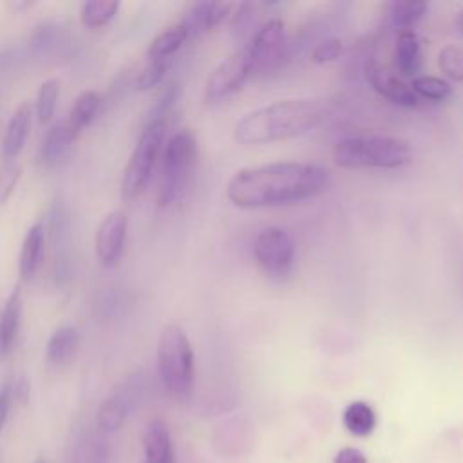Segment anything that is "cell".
<instances>
[{
  "mask_svg": "<svg viewBox=\"0 0 463 463\" xmlns=\"http://www.w3.org/2000/svg\"><path fill=\"white\" fill-rule=\"evenodd\" d=\"M33 5H34V2H27V0H24V2H20V0L7 2V7L13 9V11H24V9H29V7H33Z\"/></svg>",
  "mask_w": 463,
  "mask_h": 463,
  "instance_id": "8d00e7d4",
  "label": "cell"
},
{
  "mask_svg": "<svg viewBox=\"0 0 463 463\" xmlns=\"http://www.w3.org/2000/svg\"><path fill=\"white\" fill-rule=\"evenodd\" d=\"M327 168L302 161H277L237 170L226 183V199L239 208L291 206L329 188Z\"/></svg>",
  "mask_w": 463,
  "mask_h": 463,
  "instance_id": "6da1fadb",
  "label": "cell"
},
{
  "mask_svg": "<svg viewBox=\"0 0 463 463\" xmlns=\"http://www.w3.org/2000/svg\"><path fill=\"white\" fill-rule=\"evenodd\" d=\"M119 11L118 0H94L85 2L80 9V20L85 27L96 29L107 25Z\"/></svg>",
  "mask_w": 463,
  "mask_h": 463,
  "instance_id": "cb8c5ba5",
  "label": "cell"
},
{
  "mask_svg": "<svg viewBox=\"0 0 463 463\" xmlns=\"http://www.w3.org/2000/svg\"><path fill=\"white\" fill-rule=\"evenodd\" d=\"M367 81L371 87L389 101L400 105V107H416L418 96L414 94L411 83H405L403 78H398L396 74L389 72L385 67H382L378 61H367L365 65Z\"/></svg>",
  "mask_w": 463,
  "mask_h": 463,
  "instance_id": "30bf717a",
  "label": "cell"
},
{
  "mask_svg": "<svg viewBox=\"0 0 463 463\" xmlns=\"http://www.w3.org/2000/svg\"><path fill=\"white\" fill-rule=\"evenodd\" d=\"M456 25H458V29H459V33H463V9L459 11V14H458V20H456Z\"/></svg>",
  "mask_w": 463,
  "mask_h": 463,
  "instance_id": "74e56055",
  "label": "cell"
},
{
  "mask_svg": "<svg viewBox=\"0 0 463 463\" xmlns=\"http://www.w3.org/2000/svg\"><path fill=\"white\" fill-rule=\"evenodd\" d=\"M344 427L354 436H367L376 427V414L373 407L365 402H353L345 407L342 416Z\"/></svg>",
  "mask_w": 463,
  "mask_h": 463,
  "instance_id": "7402d4cb",
  "label": "cell"
},
{
  "mask_svg": "<svg viewBox=\"0 0 463 463\" xmlns=\"http://www.w3.org/2000/svg\"><path fill=\"white\" fill-rule=\"evenodd\" d=\"M157 367L165 389L175 398H186L194 387L192 344L177 324L163 327L157 342Z\"/></svg>",
  "mask_w": 463,
  "mask_h": 463,
  "instance_id": "277c9868",
  "label": "cell"
},
{
  "mask_svg": "<svg viewBox=\"0 0 463 463\" xmlns=\"http://www.w3.org/2000/svg\"><path fill=\"white\" fill-rule=\"evenodd\" d=\"M78 344H80V333L74 326H60L58 329L52 331V335L49 336L47 340V358L49 362L56 364V365H61V364H67L76 349H78Z\"/></svg>",
  "mask_w": 463,
  "mask_h": 463,
  "instance_id": "44dd1931",
  "label": "cell"
},
{
  "mask_svg": "<svg viewBox=\"0 0 463 463\" xmlns=\"http://www.w3.org/2000/svg\"><path fill=\"white\" fill-rule=\"evenodd\" d=\"M43 242H45V226L42 222H34L25 232V237L20 248L18 273L22 280H29L36 273L42 260V253H43Z\"/></svg>",
  "mask_w": 463,
  "mask_h": 463,
  "instance_id": "e0dca14e",
  "label": "cell"
},
{
  "mask_svg": "<svg viewBox=\"0 0 463 463\" xmlns=\"http://www.w3.org/2000/svg\"><path fill=\"white\" fill-rule=\"evenodd\" d=\"M54 24L51 22H42L40 25L34 27L33 31V36H31V45L36 49V51H42L43 47L51 45L52 38H54Z\"/></svg>",
  "mask_w": 463,
  "mask_h": 463,
  "instance_id": "836d02e7",
  "label": "cell"
},
{
  "mask_svg": "<svg viewBox=\"0 0 463 463\" xmlns=\"http://www.w3.org/2000/svg\"><path fill=\"white\" fill-rule=\"evenodd\" d=\"M145 463H175L174 443L168 427L161 420H152L143 434Z\"/></svg>",
  "mask_w": 463,
  "mask_h": 463,
  "instance_id": "5bb4252c",
  "label": "cell"
},
{
  "mask_svg": "<svg viewBox=\"0 0 463 463\" xmlns=\"http://www.w3.org/2000/svg\"><path fill=\"white\" fill-rule=\"evenodd\" d=\"M232 2H197L186 13L183 24L188 29V36L194 33H206L219 27L232 13Z\"/></svg>",
  "mask_w": 463,
  "mask_h": 463,
  "instance_id": "7c38bea8",
  "label": "cell"
},
{
  "mask_svg": "<svg viewBox=\"0 0 463 463\" xmlns=\"http://www.w3.org/2000/svg\"><path fill=\"white\" fill-rule=\"evenodd\" d=\"M20 317H22V286L16 284L9 297L5 298V304L0 313V356H5L13 351L16 333L20 327Z\"/></svg>",
  "mask_w": 463,
  "mask_h": 463,
  "instance_id": "9a60e30c",
  "label": "cell"
},
{
  "mask_svg": "<svg viewBox=\"0 0 463 463\" xmlns=\"http://www.w3.org/2000/svg\"><path fill=\"white\" fill-rule=\"evenodd\" d=\"M127 224L123 210H112L99 222L94 237V250L101 266L114 268L119 262L127 239Z\"/></svg>",
  "mask_w": 463,
  "mask_h": 463,
  "instance_id": "9c48e42d",
  "label": "cell"
},
{
  "mask_svg": "<svg viewBox=\"0 0 463 463\" xmlns=\"http://www.w3.org/2000/svg\"><path fill=\"white\" fill-rule=\"evenodd\" d=\"M188 29L183 22L174 24L166 27L163 33H159L146 49L148 61H168V58L186 42Z\"/></svg>",
  "mask_w": 463,
  "mask_h": 463,
  "instance_id": "d6986e66",
  "label": "cell"
},
{
  "mask_svg": "<svg viewBox=\"0 0 463 463\" xmlns=\"http://www.w3.org/2000/svg\"><path fill=\"white\" fill-rule=\"evenodd\" d=\"M284 45V22L280 18H271L262 24L251 40L246 43V49L253 60V69L266 67L280 56Z\"/></svg>",
  "mask_w": 463,
  "mask_h": 463,
  "instance_id": "8fae6325",
  "label": "cell"
},
{
  "mask_svg": "<svg viewBox=\"0 0 463 463\" xmlns=\"http://www.w3.org/2000/svg\"><path fill=\"white\" fill-rule=\"evenodd\" d=\"M13 383L7 382L2 389H0V432L5 425V420H7V414H9V409H11V403H13Z\"/></svg>",
  "mask_w": 463,
  "mask_h": 463,
  "instance_id": "e575fe53",
  "label": "cell"
},
{
  "mask_svg": "<svg viewBox=\"0 0 463 463\" xmlns=\"http://www.w3.org/2000/svg\"><path fill=\"white\" fill-rule=\"evenodd\" d=\"M34 463H45V461H43V459H38V461H34Z\"/></svg>",
  "mask_w": 463,
  "mask_h": 463,
  "instance_id": "f35d334b",
  "label": "cell"
},
{
  "mask_svg": "<svg viewBox=\"0 0 463 463\" xmlns=\"http://www.w3.org/2000/svg\"><path fill=\"white\" fill-rule=\"evenodd\" d=\"M58 96H60V80L49 78L40 85L38 94H36L34 109H36L38 121L42 125L49 123L52 119L54 110H56V103H58Z\"/></svg>",
  "mask_w": 463,
  "mask_h": 463,
  "instance_id": "4316f807",
  "label": "cell"
},
{
  "mask_svg": "<svg viewBox=\"0 0 463 463\" xmlns=\"http://www.w3.org/2000/svg\"><path fill=\"white\" fill-rule=\"evenodd\" d=\"M22 177V165L16 159H4L0 165V204H5L13 195Z\"/></svg>",
  "mask_w": 463,
  "mask_h": 463,
  "instance_id": "f546056e",
  "label": "cell"
},
{
  "mask_svg": "<svg viewBox=\"0 0 463 463\" xmlns=\"http://www.w3.org/2000/svg\"><path fill=\"white\" fill-rule=\"evenodd\" d=\"M31 116H33L31 105L22 103L9 118V123L5 127V134L2 139L4 159H16V156L24 148L29 134V127H31Z\"/></svg>",
  "mask_w": 463,
  "mask_h": 463,
  "instance_id": "2e32d148",
  "label": "cell"
},
{
  "mask_svg": "<svg viewBox=\"0 0 463 463\" xmlns=\"http://www.w3.org/2000/svg\"><path fill=\"white\" fill-rule=\"evenodd\" d=\"M253 259L266 279L284 282L295 268V242L284 228L268 226L253 241Z\"/></svg>",
  "mask_w": 463,
  "mask_h": 463,
  "instance_id": "52a82bcc",
  "label": "cell"
},
{
  "mask_svg": "<svg viewBox=\"0 0 463 463\" xmlns=\"http://www.w3.org/2000/svg\"><path fill=\"white\" fill-rule=\"evenodd\" d=\"M130 402L132 398L128 389H119L114 394H110L98 409V427L105 432L118 430L130 412Z\"/></svg>",
  "mask_w": 463,
  "mask_h": 463,
  "instance_id": "ac0fdd59",
  "label": "cell"
},
{
  "mask_svg": "<svg viewBox=\"0 0 463 463\" xmlns=\"http://www.w3.org/2000/svg\"><path fill=\"white\" fill-rule=\"evenodd\" d=\"M438 63L445 76L456 81H463V49L456 45H445L439 51Z\"/></svg>",
  "mask_w": 463,
  "mask_h": 463,
  "instance_id": "83f0119b",
  "label": "cell"
},
{
  "mask_svg": "<svg viewBox=\"0 0 463 463\" xmlns=\"http://www.w3.org/2000/svg\"><path fill=\"white\" fill-rule=\"evenodd\" d=\"M78 132L69 125V121L54 123L47 132L40 145V161L43 166H54L61 161L71 146L74 145Z\"/></svg>",
  "mask_w": 463,
  "mask_h": 463,
  "instance_id": "4fadbf2b",
  "label": "cell"
},
{
  "mask_svg": "<svg viewBox=\"0 0 463 463\" xmlns=\"http://www.w3.org/2000/svg\"><path fill=\"white\" fill-rule=\"evenodd\" d=\"M333 463H367L365 456L358 450V449H353V447H345L342 449L336 456H335V461Z\"/></svg>",
  "mask_w": 463,
  "mask_h": 463,
  "instance_id": "d590c367",
  "label": "cell"
},
{
  "mask_svg": "<svg viewBox=\"0 0 463 463\" xmlns=\"http://www.w3.org/2000/svg\"><path fill=\"white\" fill-rule=\"evenodd\" d=\"M427 2L423 0H405L391 4V18L402 31H411V27L421 20L427 11Z\"/></svg>",
  "mask_w": 463,
  "mask_h": 463,
  "instance_id": "d4e9b609",
  "label": "cell"
},
{
  "mask_svg": "<svg viewBox=\"0 0 463 463\" xmlns=\"http://www.w3.org/2000/svg\"><path fill=\"white\" fill-rule=\"evenodd\" d=\"M166 69H168V61H165V60L163 61H148L136 76V89L146 90V89L156 87L163 80Z\"/></svg>",
  "mask_w": 463,
  "mask_h": 463,
  "instance_id": "1f68e13d",
  "label": "cell"
},
{
  "mask_svg": "<svg viewBox=\"0 0 463 463\" xmlns=\"http://www.w3.org/2000/svg\"><path fill=\"white\" fill-rule=\"evenodd\" d=\"M197 159V141L190 130L175 132L165 145L157 203L168 206L186 190Z\"/></svg>",
  "mask_w": 463,
  "mask_h": 463,
  "instance_id": "5b68a950",
  "label": "cell"
},
{
  "mask_svg": "<svg viewBox=\"0 0 463 463\" xmlns=\"http://www.w3.org/2000/svg\"><path fill=\"white\" fill-rule=\"evenodd\" d=\"M253 71V60L244 47L224 58L208 76L204 87V101L219 103L239 92Z\"/></svg>",
  "mask_w": 463,
  "mask_h": 463,
  "instance_id": "ba28073f",
  "label": "cell"
},
{
  "mask_svg": "<svg viewBox=\"0 0 463 463\" xmlns=\"http://www.w3.org/2000/svg\"><path fill=\"white\" fill-rule=\"evenodd\" d=\"M344 51V45L338 38H326L324 42H320L313 52H311V60L315 63H329V61H335Z\"/></svg>",
  "mask_w": 463,
  "mask_h": 463,
  "instance_id": "d6a6232c",
  "label": "cell"
},
{
  "mask_svg": "<svg viewBox=\"0 0 463 463\" xmlns=\"http://www.w3.org/2000/svg\"><path fill=\"white\" fill-rule=\"evenodd\" d=\"M327 109L318 99H280L248 112L233 130L242 145H266L298 137L326 119Z\"/></svg>",
  "mask_w": 463,
  "mask_h": 463,
  "instance_id": "7a4b0ae2",
  "label": "cell"
},
{
  "mask_svg": "<svg viewBox=\"0 0 463 463\" xmlns=\"http://www.w3.org/2000/svg\"><path fill=\"white\" fill-rule=\"evenodd\" d=\"M165 130H166V121L163 119L145 125L143 132L139 134L134 145L130 159L123 170L121 188H119L123 199L132 201L143 192L145 184L152 175L157 156L161 152Z\"/></svg>",
  "mask_w": 463,
  "mask_h": 463,
  "instance_id": "8992f818",
  "label": "cell"
},
{
  "mask_svg": "<svg viewBox=\"0 0 463 463\" xmlns=\"http://www.w3.org/2000/svg\"><path fill=\"white\" fill-rule=\"evenodd\" d=\"M71 463H109V454L98 439H87L74 450Z\"/></svg>",
  "mask_w": 463,
  "mask_h": 463,
  "instance_id": "4dcf8cb0",
  "label": "cell"
},
{
  "mask_svg": "<svg viewBox=\"0 0 463 463\" xmlns=\"http://www.w3.org/2000/svg\"><path fill=\"white\" fill-rule=\"evenodd\" d=\"M411 87L416 96H421L430 101H445L452 94V87L447 80H441L438 76H429V74L412 78Z\"/></svg>",
  "mask_w": 463,
  "mask_h": 463,
  "instance_id": "484cf974",
  "label": "cell"
},
{
  "mask_svg": "<svg viewBox=\"0 0 463 463\" xmlns=\"http://www.w3.org/2000/svg\"><path fill=\"white\" fill-rule=\"evenodd\" d=\"M396 67L403 78H416L420 71V42L416 33L411 31H400L394 49Z\"/></svg>",
  "mask_w": 463,
  "mask_h": 463,
  "instance_id": "ffe728a7",
  "label": "cell"
},
{
  "mask_svg": "<svg viewBox=\"0 0 463 463\" xmlns=\"http://www.w3.org/2000/svg\"><path fill=\"white\" fill-rule=\"evenodd\" d=\"M179 92H181V89H179V85L174 81V83H170V85H166V89L157 96V99H156V103L152 105V109L148 110V114H146V123H152V121H166V116H168V112L172 110V107L175 105V101H177V98H179ZM145 123V125H146Z\"/></svg>",
  "mask_w": 463,
  "mask_h": 463,
  "instance_id": "f1b7e54d",
  "label": "cell"
},
{
  "mask_svg": "<svg viewBox=\"0 0 463 463\" xmlns=\"http://www.w3.org/2000/svg\"><path fill=\"white\" fill-rule=\"evenodd\" d=\"M333 159L340 168L394 170L411 163L412 154L405 139L383 134L347 136L335 143Z\"/></svg>",
  "mask_w": 463,
  "mask_h": 463,
  "instance_id": "3957f363",
  "label": "cell"
},
{
  "mask_svg": "<svg viewBox=\"0 0 463 463\" xmlns=\"http://www.w3.org/2000/svg\"><path fill=\"white\" fill-rule=\"evenodd\" d=\"M101 105V98L96 90H83L72 103L69 112V125L80 134L90 121L94 119L98 109Z\"/></svg>",
  "mask_w": 463,
  "mask_h": 463,
  "instance_id": "603a6c76",
  "label": "cell"
}]
</instances>
